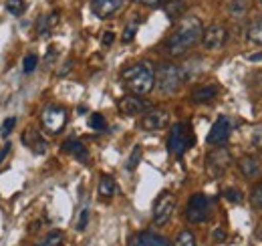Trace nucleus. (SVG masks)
Instances as JSON below:
<instances>
[{
    "mask_svg": "<svg viewBox=\"0 0 262 246\" xmlns=\"http://www.w3.org/2000/svg\"><path fill=\"white\" fill-rule=\"evenodd\" d=\"M57 23H59V10L49 12V14H45V16L38 18V23H36V32H38L40 36H49V34L53 32V29L57 27Z\"/></svg>",
    "mask_w": 262,
    "mask_h": 246,
    "instance_id": "nucleus-19",
    "label": "nucleus"
},
{
    "mask_svg": "<svg viewBox=\"0 0 262 246\" xmlns=\"http://www.w3.org/2000/svg\"><path fill=\"white\" fill-rule=\"evenodd\" d=\"M139 161H141V146H135L129 155V159H127V163H125L127 172H133V170L139 166Z\"/></svg>",
    "mask_w": 262,
    "mask_h": 246,
    "instance_id": "nucleus-27",
    "label": "nucleus"
},
{
    "mask_svg": "<svg viewBox=\"0 0 262 246\" xmlns=\"http://www.w3.org/2000/svg\"><path fill=\"white\" fill-rule=\"evenodd\" d=\"M218 93H220V87H218V85H214V83H204V85H198L190 97H192L194 103H210V101H214V99L218 97Z\"/></svg>",
    "mask_w": 262,
    "mask_h": 246,
    "instance_id": "nucleus-15",
    "label": "nucleus"
},
{
    "mask_svg": "<svg viewBox=\"0 0 262 246\" xmlns=\"http://www.w3.org/2000/svg\"><path fill=\"white\" fill-rule=\"evenodd\" d=\"M246 38H248V43H252V45H262V18H258V20H254V23L248 25V29H246Z\"/></svg>",
    "mask_w": 262,
    "mask_h": 246,
    "instance_id": "nucleus-22",
    "label": "nucleus"
},
{
    "mask_svg": "<svg viewBox=\"0 0 262 246\" xmlns=\"http://www.w3.org/2000/svg\"><path fill=\"white\" fill-rule=\"evenodd\" d=\"M228 10L232 18H242L246 14V0H232Z\"/></svg>",
    "mask_w": 262,
    "mask_h": 246,
    "instance_id": "nucleus-24",
    "label": "nucleus"
},
{
    "mask_svg": "<svg viewBox=\"0 0 262 246\" xmlns=\"http://www.w3.org/2000/svg\"><path fill=\"white\" fill-rule=\"evenodd\" d=\"M196 144V135L190 123H173L167 133V152L176 157H182Z\"/></svg>",
    "mask_w": 262,
    "mask_h": 246,
    "instance_id": "nucleus-3",
    "label": "nucleus"
},
{
    "mask_svg": "<svg viewBox=\"0 0 262 246\" xmlns=\"http://www.w3.org/2000/svg\"><path fill=\"white\" fill-rule=\"evenodd\" d=\"M34 246H63V234L59 230H53L45 238H40Z\"/></svg>",
    "mask_w": 262,
    "mask_h": 246,
    "instance_id": "nucleus-23",
    "label": "nucleus"
},
{
    "mask_svg": "<svg viewBox=\"0 0 262 246\" xmlns=\"http://www.w3.org/2000/svg\"><path fill=\"white\" fill-rule=\"evenodd\" d=\"M202 32H204V25L198 16H184L178 23L176 31L171 32V36L165 40V53L169 57L186 55L202 38Z\"/></svg>",
    "mask_w": 262,
    "mask_h": 246,
    "instance_id": "nucleus-1",
    "label": "nucleus"
},
{
    "mask_svg": "<svg viewBox=\"0 0 262 246\" xmlns=\"http://www.w3.org/2000/svg\"><path fill=\"white\" fill-rule=\"evenodd\" d=\"M165 14H167V18L169 20H178L180 16H184V12H186V4L182 2V0H169L167 4H165Z\"/></svg>",
    "mask_w": 262,
    "mask_h": 246,
    "instance_id": "nucleus-21",
    "label": "nucleus"
},
{
    "mask_svg": "<svg viewBox=\"0 0 262 246\" xmlns=\"http://www.w3.org/2000/svg\"><path fill=\"white\" fill-rule=\"evenodd\" d=\"M214 240H216V242L226 240V232H224L222 228H216V230H214Z\"/></svg>",
    "mask_w": 262,
    "mask_h": 246,
    "instance_id": "nucleus-35",
    "label": "nucleus"
},
{
    "mask_svg": "<svg viewBox=\"0 0 262 246\" xmlns=\"http://www.w3.org/2000/svg\"><path fill=\"white\" fill-rule=\"evenodd\" d=\"M186 71L184 67H178L173 63H164L160 65L156 73V85L164 95H173L180 91V87L186 83Z\"/></svg>",
    "mask_w": 262,
    "mask_h": 246,
    "instance_id": "nucleus-4",
    "label": "nucleus"
},
{
    "mask_svg": "<svg viewBox=\"0 0 262 246\" xmlns=\"http://www.w3.org/2000/svg\"><path fill=\"white\" fill-rule=\"evenodd\" d=\"M232 163V155L224 146L214 148L210 154L206 155V172L210 178H220Z\"/></svg>",
    "mask_w": 262,
    "mask_h": 246,
    "instance_id": "nucleus-6",
    "label": "nucleus"
},
{
    "mask_svg": "<svg viewBox=\"0 0 262 246\" xmlns=\"http://www.w3.org/2000/svg\"><path fill=\"white\" fill-rule=\"evenodd\" d=\"M87 224H89V206H83L81 208V214L77 218V230L83 232L87 228Z\"/></svg>",
    "mask_w": 262,
    "mask_h": 246,
    "instance_id": "nucleus-31",
    "label": "nucleus"
},
{
    "mask_svg": "<svg viewBox=\"0 0 262 246\" xmlns=\"http://www.w3.org/2000/svg\"><path fill=\"white\" fill-rule=\"evenodd\" d=\"M228 40V29L224 25H210L202 32V45L208 51H218L226 45Z\"/></svg>",
    "mask_w": 262,
    "mask_h": 246,
    "instance_id": "nucleus-10",
    "label": "nucleus"
},
{
    "mask_svg": "<svg viewBox=\"0 0 262 246\" xmlns=\"http://www.w3.org/2000/svg\"><path fill=\"white\" fill-rule=\"evenodd\" d=\"M23 141L33 150L34 154L42 155L47 152V141L42 139V135L38 133V131H34V129H29L25 135H23Z\"/></svg>",
    "mask_w": 262,
    "mask_h": 246,
    "instance_id": "nucleus-18",
    "label": "nucleus"
},
{
    "mask_svg": "<svg viewBox=\"0 0 262 246\" xmlns=\"http://www.w3.org/2000/svg\"><path fill=\"white\" fill-rule=\"evenodd\" d=\"M137 2L147 4V6H158V4H160V2H164V0H137Z\"/></svg>",
    "mask_w": 262,
    "mask_h": 246,
    "instance_id": "nucleus-38",
    "label": "nucleus"
},
{
    "mask_svg": "<svg viewBox=\"0 0 262 246\" xmlns=\"http://www.w3.org/2000/svg\"><path fill=\"white\" fill-rule=\"evenodd\" d=\"M8 152H10V144H6V146H2V148H0V163H2V159L6 157Z\"/></svg>",
    "mask_w": 262,
    "mask_h": 246,
    "instance_id": "nucleus-37",
    "label": "nucleus"
},
{
    "mask_svg": "<svg viewBox=\"0 0 262 246\" xmlns=\"http://www.w3.org/2000/svg\"><path fill=\"white\" fill-rule=\"evenodd\" d=\"M238 168L242 172L244 178L252 180V178H258L262 174V168H260V161L254 157V155H244L240 161H238Z\"/></svg>",
    "mask_w": 262,
    "mask_h": 246,
    "instance_id": "nucleus-17",
    "label": "nucleus"
},
{
    "mask_svg": "<svg viewBox=\"0 0 262 246\" xmlns=\"http://www.w3.org/2000/svg\"><path fill=\"white\" fill-rule=\"evenodd\" d=\"M16 125V119L14 117H8L6 121L2 123V129H0V135L2 137H6V135H10V131H12V127Z\"/></svg>",
    "mask_w": 262,
    "mask_h": 246,
    "instance_id": "nucleus-34",
    "label": "nucleus"
},
{
    "mask_svg": "<svg viewBox=\"0 0 262 246\" xmlns=\"http://www.w3.org/2000/svg\"><path fill=\"white\" fill-rule=\"evenodd\" d=\"M210 212H212V200L198 192L194 194L190 200H188V206H186V218L194 224H200V222H206L210 218Z\"/></svg>",
    "mask_w": 262,
    "mask_h": 246,
    "instance_id": "nucleus-5",
    "label": "nucleus"
},
{
    "mask_svg": "<svg viewBox=\"0 0 262 246\" xmlns=\"http://www.w3.org/2000/svg\"><path fill=\"white\" fill-rule=\"evenodd\" d=\"M173 210H176V198H173V194L162 192V194L156 198V202H154V210H151L154 224H156V226L167 224V220L171 218Z\"/></svg>",
    "mask_w": 262,
    "mask_h": 246,
    "instance_id": "nucleus-8",
    "label": "nucleus"
},
{
    "mask_svg": "<svg viewBox=\"0 0 262 246\" xmlns=\"http://www.w3.org/2000/svg\"><path fill=\"white\" fill-rule=\"evenodd\" d=\"M40 121H42L45 129H47L49 133L57 135V133L63 131V127H65V123H67V109L61 107V105L51 103V105H47V107L42 109Z\"/></svg>",
    "mask_w": 262,
    "mask_h": 246,
    "instance_id": "nucleus-7",
    "label": "nucleus"
},
{
    "mask_svg": "<svg viewBox=\"0 0 262 246\" xmlns=\"http://www.w3.org/2000/svg\"><path fill=\"white\" fill-rule=\"evenodd\" d=\"M121 81L125 89L133 95H147L156 87V69L147 61L133 63L121 71Z\"/></svg>",
    "mask_w": 262,
    "mask_h": 246,
    "instance_id": "nucleus-2",
    "label": "nucleus"
},
{
    "mask_svg": "<svg viewBox=\"0 0 262 246\" xmlns=\"http://www.w3.org/2000/svg\"><path fill=\"white\" fill-rule=\"evenodd\" d=\"M260 4H262V0H260Z\"/></svg>",
    "mask_w": 262,
    "mask_h": 246,
    "instance_id": "nucleus-40",
    "label": "nucleus"
},
{
    "mask_svg": "<svg viewBox=\"0 0 262 246\" xmlns=\"http://www.w3.org/2000/svg\"><path fill=\"white\" fill-rule=\"evenodd\" d=\"M248 59H250V61H260L262 55H248Z\"/></svg>",
    "mask_w": 262,
    "mask_h": 246,
    "instance_id": "nucleus-39",
    "label": "nucleus"
},
{
    "mask_svg": "<svg viewBox=\"0 0 262 246\" xmlns=\"http://www.w3.org/2000/svg\"><path fill=\"white\" fill-rule=\"evenodd\" d=\"M97 192H99V196H101L103 200H111V198H113V194L117 192V184H115V178H113V176H109V174L101 176V180H99Z\"/></svg>",
    "mask_w": 262,
    "mask_h": 246,
    "instance_id": "nucleus-20",
    "label": "nucleus"
},
{
    "mask_svg": "<svg viewBox=\"0 0 262 246\" xmlns=\"http://www.w3.org/2000/svg\"><path fill=\"white\" fill-rule=\"evenodd\" d=\"M89 127L95 129V131H105V129H107V121H105V117H103L101 113H91V117H89Z\"/></svg>",
    "mask_w": 262,
    "mask_h": 246,
    "instance_id": "nucleus-28",
    "label": "nucleus"
},
{
    "mask_svg": "<svg viewBox=\"0 0 262 246\" xmlns=\"http://www.w3.org/2000/svg\"><path fill=\"white\" fill-rule=\"evenodd\" d=\"M6 10L12 16H20L27 10V2L25 0H6Z\"/></svg>",
    "mask_w": 262,
    "mask_h": 246,
    "instance_id": "nucleus-25",
    "label": "nucleus"
},
{
    "mask_svg": "<svg viewBox=\"0 0 262 246\" xmlns=\"http://www.w3.org/2000/svg\"><path fill=\"white\" fill-rule=\"evenodd\" d=\"M230 133H232V123H230V119L228 117H218V119L214 121V125H212V129H210V133H208L206 141H208L210 146H214V148L224 146L230 139Z\"/></svg>",
    "mask_w": 262,
    "mask_h": 246,
    "instance_id": "nucleus-11",
    "label": "nucleus"
},
{
    "mask_svg": "<svg viewBox=\"0 0 262 246\" xmlns=\"http://www.w3.org/2000/svg\"><path fill=\"white\" fill-rule=\"evenodd\" d=\"M113 40H115V34H113L111 31H107L105 34H103V45H105V47H107V45H111Z\"/></svg>",
    "mask_w": 262,
    "mask_h": 246,
    "instance_id": "nucleus-36",
    "label": "nucleus"
},
{
    "mask_svg": "<svg viewBox=\"0 0 262 246\" xmlns=\"http://www.w3.org/2000/svg\"><path fill=\"white\" fill-rule=\"evenodd\" d=\"M63 152H67L69 155H73V157H75L77 161H81V163H87V161H89V152H87V148H85L79 139H75V137L65 139Z\"/></svg>",
    "mask_w": 262,
    "mask_h": 246,
    "instance_id": "nucleus-16",
    "label": "nucleus"
},
{
    "mask_svg": "<svg viewBox=\"0 0 262 246\" xmlns=\"http://www.w3.org/2000/svg\"><path fill=\"white\" fill-rule=\"evenodd\" d=\"M125 0H91V10L93 14L105 20V18H111L113 14H117L121 10Z\"/></svg>",
    "mask_w": 262,
    "mask_h": 246,
    "instance_id": "nucleus-13",
    "label": "nucleus"
},
{
    "mask_svg": "<svg viewBox=\"0 0 262 246\" xmlns=\"http://www.w3.org/2000/svg\"><path fill=\"white\" fill-rule=\"evenodd\" d=\"M250 202H252V208L262 212V184L254 186L252 188V194H250Z\"/></svg>",
    "mask_w": 262,
    "mask_h": 246,
    "instance_id": "nucleus-29",
    "label": "nucleus"
},
{
    "mask_svg": "<svg viewBox=\"0 0 262 246\" xmlns=\"http://www.w3.org/2000/svg\"><path fill=\"white\" fill-rule=\"evenodd\" d=\"M135 32H137V23H131V25L125 27V31L121 34V40H123V43H131V40L135 38Z\"/></svg>",
    "mask_w": 262,
    "mask_h": 246,
    "instance_id": "nucleus-33",
    "label": "nucleus"
},
{
    "mask_svg": "<svg viewBox=\"0 0 262 246\" xmlns=\"http://www.w3.org/2000/svg\"><path fill=\"white\" fill-rule=\"evenodd\" d=\"M176 246H198L194 232H190V230H182V232L178 234V238H176Z\"/></svg>",
    "mask_w": 262,
    "mask_h": 246,
    "instance_id": "nucleus-26",
    "label": "nucleus"
},
{
    "mask_svg": "<svg viewBox=\"0 0 262 246\" xmlns=\"http://www.w3.org/2000/svg\"><path fill=\"white\" fill-rule=\"evenodd\" d=\"M127 246H169L167 238L158 234V232H149V230H143V232H137L133 238L129 240Z\"/></svg>",
    "mask_w": 262,
    "mask_h": 246,
    "instance_id": "nucleus-14",
    "label": "nucleus"
},
{
    "mask_svg": "<svg viewBox=\"0 0 262 246\" xmlns=\"http://www.w3.org/2000/svg\"><path fill=\"white\" fill-rule=\"evenodd\" d=\"M169 123V113L162 109V107H149L143 115H141V121H139V127L143 131H160V129H165Z\"/></svg>",
    "mask_w": 262,
    "mask_h": 246,
    "instance_id": "nucleus-9",
    "label": "nucleus"
},
{
    "mask_svg": "<svg viewBox=\"0 0 262 246\" xmlns=\"http://www.w3.org/2000/svg\"><path fill=\"white\" fill-rule=\"evenodd\" d=\"M117 107H119V111H121L123 115L135 117V115H139V113H145L151 105H149L145 99H141L139 95H133V93H131V95H125V97L119 99Z\"/></svg>",
    "mask_w": 262,
    "mask_h": 246,
    "instance_id": "nucleus-12",
    "label": "nucleus"
},
{
    "mask_svg": "<svg viewBox=\"0 0 262 246\" xmlns=\"http://www.w3.org/2000/svg\"><path fill=\"white\" fill-rule=\"evenodd\" d=\"M36 65H38V57L31 53V55H27L25 61H23V71H25V73H33L34 69H36Z\"/></svg>",
    "mask_w": 262,
    "mask_h": 246,
    "instance_id": "nucleus-32",
    "label": "nucleus"
},
{
    "mask_svg": "<svg viewBox=\"0 0 262 246\" xmlns=\"http://www.w3.org/2000/svg\"><path fill=\"white\" fill-rule=\"evenodd\" d=\"M224 198L230 200L232 204H242V200H244L242 192H240V190H236V188H228V190H224Z\"/></svg>",
    "mask_w": 262,
    "mask_h": 246,
    "instance_id": "nucleus-30",
    "label": "nucleus"
}]
</instances>
